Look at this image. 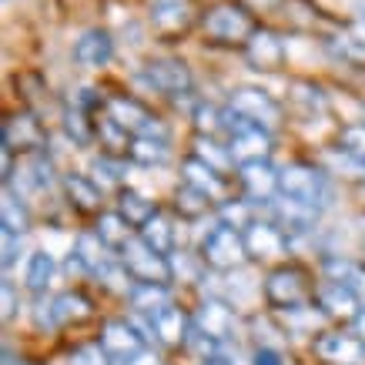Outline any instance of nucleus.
I'll return each mask as SVG.
<instances>
[{
    "label": "nucleus",
    "instance_id": "nucleus-1",
    "mask_svg": "<svg viewBox=\"0 0 365 365\" xmlns=\"http://www.w3.org/2000/svg\"><path fill=\"white\" fill-rule=\"evenodd\" d=\"M252 255H248V245H245V232L242 228H232V225H218L215 232H208V238L201 242V262L211 265L215 272H232V268H242Z\"/></svg>",
    "mask_w": 365,
    "mask_h": 365
},
{
    "label": "nucleus",
    "instance_id": "nucleus-2",
    "mask_svg": "<svg viewBox=\"0 0 365 365\" xmlns=\"http://www.w3.org/2000/svg\"><path fill=\"white\" fill-rule=\"evenodd\" d=\"M265 299H268V305L285 309V312L302 309V305L312 299L309 272H305V268H299V265L275 268V272L265 278Z\"/></svg>",
    "mask_w": 365,
    "mask_h": 365
},
{
    "label": "nucleus",
    "instance_id": "nucleus-3",
    "mask_svg": "<svg viewBox=\"0 0 365 365\" xmlns=\"http://www.w3.org/2000/svg\"><path fill=\"white\" fill-rule=\"evenodd\" d=\"M121 265L128 268V275L134 282H144V285H168L175 278V268H171V258L168 255H158L155 248H148L141 238H131V242L121 248Z\"/></svg>",
    "mask_w": 365,
    "mask_h": 365
},
{
    "label": "nucleus",
    "instance_id": "nucleus-4",
    "mask_svg": "<svg viewBox=\"0 0 365 365\" xmlns=\"http://www.w3.org/2000/svg\"><path fill=\"white\" fill-rule=\"evenodd\" d=\"M278 195L322 208L329 201V181L315 165H288L278 171Z\"/></svg>",
    "mask_w": 365,
    "mask_h": 365
},
{
    "label": "nucleus",
    "instance_id": "nucleus-5",
    "mask_svg": "<svg viewBox=\"0 0 365 365\" xmlns=\"http://www.w3.org/2000/svg\"><path fill=\"white\" fill-rule=\"evenodd\" d=\"M228 111L248 124L265 128V131H275L282 124V104L262 88H235L228 98Z\"/></svg>",
    "mask_w": 365,
    "mask_h": 365
},
{
    "label": "nucleus",
    "instance_id": "nucleus-6",
    "mask_svg": "<svg viewBox=\"0 0 365 365\" xmlns=\"http://www.w3.org/2000/svg\"><path fill=\"white\" fill-rule=\"evenodd\" d=\"M205 34L218 44H248V37L255 34V21L238 4H218L205 14Z\"/></svg>",
    "mask_w": 365,
    "mask_h": 365
},
{
    "label": "nucleus",
    "instance_id": "nucleus-7",
    "mask_svg": "<svg viewBox=\"0 0 365 365\" xmlns=\"http://www.w3.org/2000/svg\"><path fill=\"white\" fill-rule=\"evenodd\" d=\"M228 155L238 168L242 165H255V161H268L272 155V131L258 128V124H248L235 114V124L228 128Z\"/></svg>",
    "mask_w": 365,
    "mask_h": 365
},
{
    "label": "nucleus",
    "instance_id": "nucleus-8",
    "mask_svg": "<svg viewBox=\"0 0 365 365\" xmlns=\"http://www.w3.org/2000/svg\"><path fill=\"white\" fill-rule=\"evenodd\" d=\"M141 81L148 84V88L161 91V94H171V98H178V94H188L191 91V71L185 61H178V57H155V61H148L141 71Z\"/></svg>",
    "mask_w": 365,
    "mask_h": 365
},
{
    "label": "nucleus",
    "instance_id": "nucleus-9",
    "mask_svg": "<svg viewBox=\"0 0 365 365\" xmlns=\"http://www.w3.org/2000/svg\"><path fill=\"white\" fill-rule=\"evenodd\" d=\"M144 339H148V335H141L134 322H124V319H114L101 329V349L111 355L114 362H124V365L148 349Z\"/></svg>",
    "mask_w": 365,
    "mask_h": 365
},
{
    "label": "nucleus",
    "instance_id": "nucleus-10",
    "mask_svg": "<svg viewBox=\"0 0 365 365\" xmlns=\"http://www.w3.org/2000/svg\"><path fill=\"white\" fill-rule=\"evenodd\" d=\"M108 118H114L134 138H141V134H165L155 114L134 98H108Z\"/></svg>",
    "mask_w": 365,
    "mask_h": 365
},
{
    "label": "nucleus",
    "instance_id": "nucleus-11",
    "mask_svg": "<svg viewBox=\"0 0 365 365\" xmlns=\"http://www.w3.org/2000/svg\"><path fill=\"white\" fill-rule=\"evenodd\" d=\"M315 355L329 365H362L365 362V342L359 335L325 332L322 339H315Z\"/></svg>",
    "mask_w": 365,
    "mask_h": 365
},
{
    "label": "nucleus",
    "instance_id": "nucleus-12",
    "mask_svg": "<svg viewBox=\"0 0 365 365\" xmlns=\"http://www.w3.org/2000/svg\"><path fill=\"white\" fill-rule=\"evenodd\" d=\"M0 144H7L11 151H34V155H37V151H44L47 131L34 114H17V118H11V121L4 124Z\"/></svg>",
    "mask_w": 365,
    "mask_h": 365
},
{
    "label": "nucleus",
    "instance_id": "nucleus-13",
    "mask_svg": "<svg viewBox=\"0 0 365 365\" xmlns=\"http://www.w3.org/2000/svg\"><path fill=\"white\" fill-rule=\"evenodd\" d=\"M245 245H248L252 258H278L288 252L285 228L275 222H258V218L245 228Z\"/></svg>",
    "mask_w": 365,
    "mask_h": 365
},
{
    "label": "nucleus",
    "instance_id": "nucleus-14",
    "mask_svg": "<svg viewBox=\"0 0 365 365\" xmlns=\"http://www.w3.org/2000/svg\"><path fill=\"white\" fill-rule=\"evenodd\" d=\"M245 57H248V64L255 71H278L285 64V44L272 31H255L248 37V44H245Z\"/></svg>",
    "mask_w": 365,
    "mask_h": 365
},
{
    "label": "nucleus",
    "instance_id": "nucleus-15",
    "mask_svg": "<svg viewBox=\"0 0 365 365\" xmlns=\"http://www.w3.org/2000/svg\"><path fill=\"white\" fill-rule=\"evenodd\" d=\"M242 188L245 198L252 205H265L278 195V171L268 161H255V165H242Z\"/></svg>",
    "mask_w": 365,
    "mask_h": 365
},
{
    "label": "nucleus",
    "instance_id": "nucleus-16",
    "mask_svg": "<svg viewBox=\"0 0 365 365\" xmlns=\"http://www.w3.org/2000/svg\"><path fill=\"white\" fill-rule=\"evenodd\" d=\"M201 335H208L215 342H225V339H232L235 335V312L218 299H208L205 305L198 309L195 322H191Z\"/></svg>",
    "mask_w": 365,
    "mask_h": 365
},
{
    "label": "nucleus",
    "instance_id": "nucleus-17",
    "mask_svg": "<svg viewBox=\"0 0 365 365\" xmlns=\"http://www.w3.org/2000/svg\"><path fill=\"white\" fill-rule=\"evenodd\" d=\"M315 299H319V305L325 309V315H332V319H352L359 322V315H362V295H355L352 288H342L335 285V282H325V285L315 292Z\"/></svg>",
    "mask_w": 365,
    "mask_h": 365
},
{
    "label": "nucleus",
    "instance_id": "nucleus-18",
    "mask_svg": "<svg viewBox=\"0 0 365 365\" xmlns=\"http://www.w3.org/2000/svg\"><path fill=\"white\" fill-rule=\"evenodd\" d=\"M111 57H114V41L111 34L101 31V27L81 34V41L74 44V61L81 67H104Z\"/></svg>",
    "mask_w": 365,
    "mask_h": 365
},
{
    "label": "nucleus",
    "instance_id": "nucleus-19",
    "mask_svg": "<svg viewBox=\"0 0 365 365\" xmlns=\"http://www.w3.org/2000/svg\"><path fill=\"white\" fill-rule=\"evenodd\" d=\"M148 14L161 34H178L191 21V0H148Z\"/></svg>",
    "mask_w": 365,
    "mask_h": 365
},
{
    "label": "nucleus",
    "instance_id": "nucleus-20",
    "mask_svg": "<svg viewBox=\"0 0 365 365\" xmlns=\"http://www.w3.org/2000/svg\"><path fill=\"white\" fill-rule=\"evenodd\" d=\"M78 265L81 272H94V275H101L104 268L111 265V248L101 242L94 232L81 235L78 245H74V252H71V268Z\"/></svg>",
    "mask_w": 365,
    "mask_h": 365
},
{
    "label": "nucleus",
    "instance_id": "nucleus-21",
    "mask_svg": "<svg viewBox=\"0 0 365 365\" xmlns=\"http://www.w3.org/2000/svg\"><path fill=\"white\" fill-rule=\"evenodd\" d=\"M272 211L282 228H292V232H309L312 225L319 222V211L315 205H305V201H295V198H282V201H272Z\"/></svg>",
    "mask_w": 365,
    "mask_h": 365
},
{
    "label": "nucleus",
    "instance_id": "nucleus-22",
    "mask_svg": "<svg viewBox=\"0 0 365 365\" xmlns=\"http://www.w3.org/2000/svg\"><path fill=\"white\" fill-rule=\"evenodd\" d=\"M0 232L11 235H27L31 232V211L21 201V195H14L11 185H4V201H0Z\"/></svg>",
    "mask_w": 365,
    "mask_h": 365
},
{
    "label": "nucleus",
    "instance_id": "nucleus-23",
    "mask_svg": "<svg viewBox=\"0 0 365 365\" xmlns=\"http://www.w3.org/2000/svg\"><path fill=\"white\" fill-rule=\"evenodd\" d=\"M151 329H155V335L165 345H181V342H188V335H191L185 312L175 309V305H168L165 312H158L155 319H151Z\"/></svg>",
    "mask_w": 365,
    "mask_h": 365
},
{
    "label": "nucleus",
    "instance_id": "nucleus-24",
    "mask_svg": "<svg viewBox=\"0 0 365 365\" xmlns=\"http://www.w3.org/2000/svg\"><path fill=\"white\" fill-rule=\"evenodd\" d=\"M325 282H335L342 288H352L355 295L365 299V265L349 262V258H325Z\"/></svg>",
    "mask_w": 365,
    "mask_h": 365
},
{
    "label": "nucleus",
    "instance_id": "nucleus-25",
    "mask_svg": "<svg viewBox=\"0 0 365 365\" xmlns=\"http://www.w3.org/2000/svg\"><path fill=\"white\" fill-rule=\"evenodd\" d=\"M181 171H185V185L205 191V195H208V198H215V201L222 198V191H225L222 175H218L211 165H205L201 158H188V161L181 165Z\"/></svg>",
    "mask_w": 365,
    "mask_h": 365
},
{
    "label": "nucleus",
    "instance_id": "nucleus-26",
    "mask_svg": "<svg viewBox=\"0 0 365 365\" xmlns=\"http://www.w3.org/2000/svg\"><path fill=\"white\" fill-rule=\"evenodd\" d=\"M94 235H98V238L108 245L111 252H121L124 245L134 238V235H131V225H128V218H124L121 211H101Z\"/></svg>",
    "mask_w": 365,
    "mask_h": 365
},
{
    "label": "nucleus",
    "instance_id": "nucleus-27",
    "mask_svg": "<svg viewBox=\"0 0 365 365\" xmlns=\"http://www.w3.org/2000/svg\"><path fill=\"white\" fill-rule=\"evenodd\" d=\"M128 299H131L134 312H141V315H148V319H155L158 312H165L168 305H171V292H168V285H144V282H134Z\"/></svg>",
    "mask_w": 365,
    "mask_h": 365
},
{
    "label": "nucleus",
    "instance_id": "nucleus-28",
    "mask_svg": "<svg viewBox=\"0 0 365 365\" xmlns=\"http://www.w3.org/2000/svg\"><path fill=\"white\" fill-rule=\"evenodd\" d=\"M118 211H121L124 218H128V225L138 228V232L158 215L155 201H148L141 191H134V188H121V195H118Z\"/></svg>",
    "mask_w": 365,
    "mask_h": 365
},
{
    "label": "nucleus",
    "instance_id": "nucleus-29",
    "mask_svg": "<svg viewBox=\"0 0 365 365\" xmlns=\"http://www.w3.org/2000/svg\"><path fill=\"white\" fill-rule=\"evenodd\" d=\"M64 191L78 211H98L101 208V188L84 175H64Z\"/></svg>",
    "mask_w": 365,
    "mask_h": 365
},
{
    "label": "nucleus",
    "instance_id": "nucleus-30",
    "mask_svg": "<svg viewBox=\"0 0 365 365\" xmlns=\"http://www.w3.org/2000/svg\"><path fill=\"white\" fill-rule=\"evenodd\" d=\"M54 319L57 325H71V322H84L94 315V305H91L81 292H64V295H57L54 302Z\"/></svg>",
    "mask_w": 365,
    "mask_h": 365
},
{
    "label": "nucleus",
    "instance_id": "nucleus-31",
    "mask_svg": "<svg viewBox=\"0 0 365 365\" xmlns=\"http://www.w3.org/2000/svg\"><path fill=\"white\" fill-rule=\"evenodd\" d=\"M138 238H141L148 248H155L158 255H171V252H175V228H171V222H168L161 211H158L155 218H151V222L138 232Z\"/></svg>",
    "mask_w": 365,
    "mask_h": 365
},
{
    "label": "nucleus",
    "instance_id": "nucleus-32",
    "mask_svg": "<svg viewBox=\"0 0 365 365\" xmlns=\"http://www.w3.org/2000/svg\"><path fill=\"white\" fill-rule=\"evenodd\" d=\"M168 155L171 151H168L165 134H141V138L131 141V158L141 161V165H165Z\"/></svg>",
    "mask_w": 365,
    "mask_h": 365
},
{
    "label": "nucleus",
    "instance_id": "nucleus-33",
    "mask_svg": "<svg viewBox=\"0 0 365 365\" xmlns=\"http://www.w3.org/2000/svg\"><path fill=\"white\" fill-rule=\"evenodd\" d=\"M51 278H54V258L47 252H34L31 262H27V275H24L27 288H31L34 295H44L47 285H51Z\"/></svg>",
    "mask_w": 365,
    "mask_h": 365
},
{
    "label": "nucleus",
    "instance_id": "nucleus-34",
    "mask_svg": "<svg viewBox=\"0 0 365 365\" xmlns=\"http://www.w3.org/2000/svg\"><path fill=\"white\" fill-rule=\"evenodd\" d=\"M195 158H201V161H205V165H211L215 171H225V168L232 165V155H228V148L215 144L208 134H198V138H195Z\"/></svg>",
    "mask_w": 365,
    "mask_h": 365
},
{
    "label": "nucleus",
    "instance_id": "nucleus-35",
    "mask_svg": "<svg viewBox=\"0 0 365 365\" xmlns=\"http://www.w3.org/2000/svg\"><path fill=\"white\" fill-rule=\"evenodd\" d=\"M211 201L215 198H208L205 191L191 188V185H181V191H178V211H181L185 218H201V215L211 208Z\"/></svg>",
    "mask_w": 365,
    "mask_h": 365
},
{
    "label": "nucleus",
    "instance_id": "nucleus-36",
    "mask_svg": "<svg viewBox=\"0 0 365 365\" xmlns=\"http://www.w3.org/2000/svg\"><path fill=\"white\" fill-rule=\"evenodd\" d=\"M329 168L345 178H365V158L352 155V151H345V148H339V151L329 155Z\"/></svg>",
    "mask_w": 365,
    "mask_h": 365
},
{
    "label": "nucleus",
    "instance_id": "nucleus-37",
    "mask_svg": "<svg viewBox=\"0 0 365 365\" xmlns=\"http://www.w3.org/2000/svg\"><path fill=\"white\" fill-rule=\"evenodd\" d=\"M332 51L342 57V61H349V64H365V41L362 37H355V34H342V37H335Z\"/></svg>",
    "mask_w": 365,
    "mask_h": 365
},
{
    "label": "nucleus",
    "instance_id": "nucleus-38",
    "mask_svg": "<svg viewBox=\"0 0 365 365\" xmlns=\"http://www.w3.org/2000/svg\"><path fill=\"white\" fill-rule=\"evenodd\" d=\"M225 118L228 114L222 111V108H215V104H201L198 111H195V121H198V134H215V131H222L225 128Z\"/></svg>",
    "mask_w": 365,
    "mask_h": 365
},
{
    "label": "nucleus",
    "instance_id": "nucleus-39",
    "mask_svg": "<svg viewBox=\"0 0 365 365\" xmlns=\"http://www.w3.org/2000/svg\"><path fill=\"white\" fill-rule=\"evenodd\" d=\"M64 128H67V134L74 138V141L84 148V144H91V124H88V118H84V108H74V111H67L64 114Z\"/></svg>",
    "mask_w": 365,
    "mask_h": 365
},
{
    "label": "nucleus",
    "instance_id": "nucleus-40",
    "mask_svg": "<svg viewBox=\"0 0 365 365\" xmlns=\"http://www.w3.org/2000/svg\"><path fill=\"white\" fill-rule=\"evenodd\" d=\"M67 365H114V359L101 345H81V349H74Z\"/></svg>",
    "mask_w": 365,
    "mask_h": 365
},
{
    "label": "nucleus",
    "instance_id": "nucleus-41",
    "mask_svg": "<svg viewBox=\"0 0 365 365\" xmlns=\"http://www.w3.org/2000/svg\"><path fill=\"white\" fill-rule=\"evenodd\" d=\"M248 205H252V201H238V205L225 201V205H222L225 225H232V228H248V225L255 222V218H252V208H248Z\"/></svg>",
    "mask_w": 365,
    "mask_h": 365
},
{
    "label": "nucleus",
    "instance_id": "nucleus-42",
    "mask_svg": "<svg viewBox=\"0 0 365 365\" xmlns=\"http://www.w3.org/2000/svg\"><path fill=\"white\" fill-rule=\"evenodd\" d=\"M121 171H124V165L121 161H114V158H98V161H94V175L101 178V181H104V185H118V181H121Z\"/></svg>",
    "mask_w": 365,
    "mask_h": 365
},
{
    "label": "nucleus",
    "instance_id": "nucleus-43",
    "mask_svg": "<svg viewBox=\"0 0 365 365\" xmlns=\"http://www.w3.org/2000/svg\"><path fill=\"white\" fill-rule=\"evenodd\" d=\"M342 148L359 158H365V124H349V128H342Z\"/></svg>",
    "mask_w": 365,
    "mask_h": 365
},
{
    "label": "nucleus",
    "instance_id": "nucleus-44",
    "mask_svg": "<svg viewBox=\"0 0 365 365\" xmlns=\"http://www.w3.org/2000/svg\"><path fill=\"white\" fill-rule=\"evenodd\" d=\"M0 242H4V258H0V265L4 272L17 262V252H21V235H11V232H0Z\"/></svg>",
    "mask_w": 365,
    "mask_h": 365
},
{
    "label": "nucleus",
    "instance_id": "nucleus-45",
    "mask_svg": "<svg viewBox=\"0 0 365 365\" xmlns=\"http://www.w3.org/2000/svg\"><path fill=\"white\" fill-rule=\"evenodd\" d=\"M0 302H4L0 315H4V322H11L14 315H17V292H14V285L7 282V278L0 282Z\"/></svg>",
    "mask_w": 365,
    "mask_h": 365
},
{
    "label": "nucleus",
    "instance_id": "nucleus-46",
    "mask_svg": "<svg viewBox=\"0 0 365 365\" xmlns=\"http://www.w3.org/2000/svg\"><path fill=\"white\" fill-rule=\"evenodd\" d=\"M255 365H285V362H282V355L275 349H258L255 352Z\"/></svg>",
    "mask_w": 365,
    "mask_h": 365
},
{
    "label": "nucleus",
    "instance_id": "nucleus-47",
    "mask_svg": "<svg viewBox=\"0 0 365 365\" xmlns=\"http://www.w3.org/2000/svg\"><path fill=\"white\" fill-rule=\"evenodd\" d=\"M128 365H161V359H158V355L151 352V349H144V352H141V355H134V359H131Z\"/></svg>",
    "mask_w": 365,
    "mask_h": 365
},
{
    "label": "nucleus",
    "instance_id": "nucleus-48",
    "mask_svg": "<svg viewBox=\"0 0 365 365\" xmlns=\"http://www.w3.org/2000/svg\"><path fill=\"white\" fill-rule=\"evenodd\" d=\"M355 329H359V339L365 342V309H362V315H359V322H355Z\"/></svg>",
    "mask_w": 365,
    "mask_h": 365
},
{
    "label": "nucleus",
    "instance_id": "nucleus-49",
    "mask_svg": "<svg viewBox=\"0 0 365 365\" xmlns=\"http://www.w3.org/2000/svg\"><path fill=\"white\" fill-rule=\"evenodd\" d=\"M4 362H7V365H17V359H14L11 352H4Z\"/></svg>",
    "mask_w": 365,
    "mask_h": 365
},
{
    "label": "nucleus",
    "instance_id": "nucleus-50",
    "mask_svg": "<svg viewBox=\"0 0 365 365\" xmlns=\"http://www.w3.org/2000/svg\"><path fill=\"white\" fill-rule=\"evenodd\" d=\"M205 365H222V362H205Z\"/></svg>",
    "mask_w": 365,
    "mask_h": 365
}]
</instances>
